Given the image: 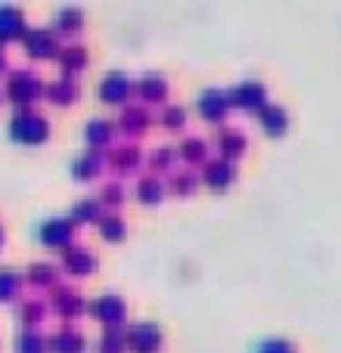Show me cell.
Masks as SVG:
<instances>
[{
	"mask_svg": "<svg viewBox=\"0 0 341 353\" xmlns=\"http://www.w3.org/2000/svg\"><path fill=\"white\" fill-rule=\"evenodd\" d=\"M10 137L16 143H22V146H41V143H47V137H50V124L43 121L41 115H35L31 109H22L12 115Z\"/></svg>",
	"mask_w": 341,
	"mask_h": 353,
	"instance_id": "cell-1",
	"label": "cell"
},
{
	"mask_svg": "<svg viewBox=\"0 0 341 353\" xmlns=\"http://www.w3.org/2000/svg\"><path fill=\"white\" fill-rule=\"evenodd\" d=\"M226 103L242 112H261L264 105H267V87H264L261 81H239V84L226 93Z\"/></svg>",
	"mask_w": 341,
	"mask_h": 353,
	"instance_id": "cell-2",
	"label": "cell"
},
{
	"mask_svg": "<svg viewBox=\"0 0 341 353\" xmlns=\"http://www.w3.org/2000/svg\"><path fill=\"white\" fill-rule=\"evenodd\" d=\"M41 93H43V84L35 72H12L10 81H6V97H10L16 105L35 103Z\"/></svg>",
	"mask_w": 341,
	"mask_h": 353,
	"instance_id": "cell-3",
	"label": "cell"
},
{
	"mask_svg": "<svg viewBox=\"0 0 341 353\" xmlns=\"http://www.w3.org/2000/svg\"><path fill=\"white\" fill-rule=\"evenodd\" d=\"M124 344L134 353H155L162 344V329L155 323H134L124 329Z\"/></svg>",
	"mask_w": 341,
	"mask_h": 353,
	"instance_id": "cell-4",
	"label": "cell"
},
{
	"mask_svg": "<svg viewBox=\"0 0 341 353\" xmlns=\"http://www.w3.org/2000/svg\"><path fill=\"white\" fill-rule=\"evenodd\" d=\"M72 220H43L37 226V239H41L47 248H72Z\"/></svg>",
	"mask_w": 341,
	"mask_h": 353,
	"instance_id": "cell-5",
	"label": "cell"
},
{
	"mask_svg": "<svg viewBox=\"0 0 341 353\" xmlns=\"http://www.w3.org/2000/svg\"><path fill=\"white\" fill-rule=\"evenodd\" d=\"M25 53L37 56V59H50V56H59V47H56V34L47 28H31L22 34Z\"/></svg>",
	"mask_w": 341,
	"mask_h": 353,
	"instance_id": "cell-6",
	"label": "cell"
},
{
	"mask_svg": "<svg viewBox=\"0 0 341 353\" xmlns=\"http://www.w3.org/2000/svg\"><path fill=\"white\" fill-rule=\"evenodd\" d=\"M90 313L99 323H106V329H118L124 319V301L115 298V294H106V298H99L97 304L90 307Z\"/></svg>",
	"mask_w": 341,
	"mask_h": 353,
	"instance_id": "cell-7",
	"label": "cell"
},
{
	"mask_svg": "<svg viewBox=\"0 0 341 353\" xmlns=\"http://www.w3.org/2000/svg\"><path fill=\"white\" fill-rule=\"evenodd\" d=\"M226 109H230V103H226V93L224 90H205L199 97V115L205 118V121H211V124L224 121Z\"/></svg>",
	"mask_w": 341,
	"mask_h": 353,
	"instance_id": "cell-8",
	"label": "cell"
},
{
	"mask_svg": "<svg viewBox=\"0 0 341 353\" xmlns=\"http://www.w3.org/2000/svg\"><path fill=\"white\" fill-rule=\"evenodd\" d=\"M25 34V19L19 6L10 3H0V43L6 41H16V37Z\"/></svg>",
	"mask_w": 341,
	"mask_h": 353,
	"instance_id": "cell-9",
	"label": "cell"
},
{
	"mask_svg": "<svg viewBox=\"0 0 341 353\" xmlns=\"http://www.w3.org/2000/svg\"><path fill=\"white\" fill-rule=\"evenodd\" d=\"M130 90H134V87H130V81L124 78L121 72H112V74H106L103 84H99V99L118 105V103H124V99L130 97Z\"/></svg>",
	"mask_w": 341,
	"mask_h": 353,
	"instance_id": "cell-10",
	"label": "cell"
},
{
	"mask_svg": "<svg viewBox=\"0 0 341 353\" xmlns=\"http://www.w3.org/2000/svg\"><path fill=\"white\" fill-rule=\"evenodd\" d=\"M62 267H66L68 276H90L97 270V257L87 248H68L66 257H62Z\"/></svg>",
	"mask_w": 341,
	"mask_h": 353,
	"instance_id": "cell-11",
	"label": "cell"
},
{
	"mask_svg": "<svg viewBox=\"0 0 341 353\" xmlns=\"http://www.w3.org/2000/svg\"><path fill=\"white\" fill-rule=\"evenodd\" d=\"M261 128H264V134L267 137H286V130H289V112L282 109V105H264L261 112Z\"/></svg>",
	"mask_w": 341,
	"mask_h": 353,
	"instance_id": "cell-12",
	"label": "cell"
},
{
	"mask_svg": "<svg viewBox=\"0 0 341 353\" xmlns=\"http://www.w3.org/2000/svg\"><path fill=\"white\" fill-rule=\"evenodd\" d=\"M47 350L53 353H84V338L75 329H59L47 338Z\"/></svg>",
	"mask_w": 341,
	"mask_h": 353,
	"instance_id": "cell-13",
	"label": "cell"
},
{
	"mask_svg": "<svg viewBox=\"0 0 341 353\" xmlns=\"http://www.w3.org/2000/svg\"><path fill=\"white\" fill-rule=\"evenodd\" d=\"M202 183H205L208 189H226L233 183V165L230 161H224V159H217V161H211V165L205 168V174H202Z\"/></svg>",
	"mask_w": 341,
	"mask_h": 353,
	"instance_id": "cell-14",
	"label": "cell"
},
{
	"mask_svg": "<svg viewBox=\"0 0 341 353\" xmlns=\"http://www.w3.org/2000/svg\"><path fill=\"white\" fill-rule=\"evenodd\" d=\"M137 93H140V99H146V103H162V99L168 97V81L162 78V74H146V78L137 84Z\"/></svg>",
	"mask_w": 341,
	"mask_h": 353,
	"instance_id": "cell-15",
	"label": "cell"
},
{
	"mask_svg": "<svg viewBox=\"0 0 341 353\" xmlns=\"http://www.w3.org/2000/svg\"><path fill=\"white\" fill-rule=\"evenodd\" d=\"M53 310L59 313L62 319H72V316H78V313L84 310V301H81L75 292H56V298H53Z\"/></svg>",
	"mask_w": 341,
	"mask_h": 353,
	"instance_id": "cell-16",
	"label": "cell"
},
{
	"mask_svg": "<svg viewBox=\"0 0 341 353\" xmlns=\"http://www.w3.org/2000/svg\"><path fill=\"white\" fill-rule=\"evenodd\" d=\"M217 146H220L224 161H233V159H239V155L245 152V137L239 134V130H224L220 140H217Z\"/></svg>",
	"mask_w": 341,
	"mask_h": 353,
	"instance_id": "cell-17",
	"label": "cell"
},
{
	"mask_svg": "<svg viewBox=\"0 0 341 353\" xmlns=\"http://www.w3.org/2000/svg\"><path fill=\"white\" fill-rule=\"evenodd\" d=\"M84 140H87V146H90L93 152H99V149L112 140V124L109 121H90L84 128Z\"/></svg>",
	"mask_w": 341,
	"mask_h": 353,
	"instance_id": "cell-18",
	"label": "cell"
},
{
	"mask_svg": "<svg viewBox=\"0 0 341 353\" xmlns=\"http://www.w3.org/2000/svg\"><path fill=\"white\" fill-rule=\"evenodd\" d=\"M59 65H62V72H66V78H72L75 72H81V68L87 65L84 47H66V50H59Z\"/></svg>",
	"mask_w": 341,
	"mask_h": 353,
	"instance_id": "cell-19",
	"label": "cell"
},
{
	"mask_svg": "<svg viewBox=\"0 0 341 353\" xmlns=\"http://www.w3.org/2000/svg\"><path fill=\"white\" fill-rule=\"evenodd\" d=\"M47 93H50V103H56V105H68L75 97H78V87H75V81H72V78H59V81H53V84L47 87Z\"/></svg>",
	"mask_w": 341,
	"mask_h": 353,
	"instance_id": "cell-20",
	"label": "cell"
},
{
	"mask_svg": "<svg viewBox=\"0 0 341 353\" xmlns=\"http://www.w3.org/2000/svg\"><path fill=\"white\" fill-rule=\"evenodd\" d=\"M162 192H165V186H162V180H155V176H143L140 186H137V199H140L143 205H159Z\"/></svg>",
	"mask_w": 341,
	"mask_h": 353,
	"instance_id": "cell-21",
	"label": "cell"
},
{
	"mask_svg": "<svg viewBox=\"0 0 341 353\" xmlns=\"http://www.w3.org/2000/svg\"><path fill=\"white\" fill-rule=\"evenodd\" d=\"M99 214H103V205H99V199H84L81 205H75L72 223H93V220H99Z\"/></svg>",
	"mask_w": 341,
	"mask_h": 353,
	"instance_id": "cell-22",
	"label": "cell"
},
{
	"mask_svg": "<svg viewBox=\"0 0 341 353\" xmlns=\"http://www.w3.org/2000/svg\"><path fill=\"white\" fill-rule=\"evenodd\" d=\"M99 165H103V155L90 149V152H84L78 161H75L72 171H75V176H81V180H90V176L99 171Z\"/></svg>",
	"mask_w": 341,
	"mask_h": 353,
	"instance_id": "cell-23",
	"label": "cell"
},
{
	"mask_svg": "<svg viewBox=\"0 0 341 353\" xmlns=\"http://www.w3.org/2000/svg\"><path fill=\"white\" fill-rule=\"evenodd\" d=\"M81 19H84V12H81L78 6H62V10L56 12V28L72 34V31L81 28Z\"/></svg>",
	"mask_w": 341,
	"mask_h": 353,
	"instance_id": "cell-24",
	"label": "cell"
},
{
	"mask_svg": "<svg viewBox=\"0 0 341 353\" xmlns=\"http://www.w3.org/2000/svg\"><path fill=\"white\" fill-rule=\"evenodd\" d=\"M146 124H149V115L143 109H128L121 115V128L128 130V134H143V130H146Z\"/></svg>",
	"mask_w": 341,
	"mask_h": 353,
	"instance_id": "cell-25",
	"label": "cell"
},
{
	"mask_svg": "<svg viewBox=\"0 0 341 353\" xmlns=\"http://www.w3.org/2000/svg\"><path fill=\"white\" fill-rule=\"evenodd\" d=\"M43 350H47V341L37 332H22L16 338V353H43Z\"/></svg>",
	"mask_w": 341,
	"mask_h": 353,
	"instance_id": "cell-26",
	"label": "cell"
},
{
	"mask_svg": "<svg viewBox=\"0 0 341 353\" xmlns=\"http://www.w3.org/2000/svg\"><path fill=\"white\" fill-rule=\"evenodd\" d=\"M28 282H31V285H41V288L53 285V282H56V270L50 267V263H35V267L28 270Z\"/></svg>",
	"mask_w": 341,
	"mask_h": 353,
	"instance_id": "cell-27",
	"label": "cell"
},
{
	"mask_svg": "<svg viewBox=\"0 0 341 353\" xmlns=\"http://www.w3.org/2000/svg\"><path fill=\"white\" fill-rule=\"evenodd\" d=\"M128 344H124V332L121 329H106L103 341H99V353H121Z\"/></svg>",
	"mask_w": 341,
	"mask_h": 353,
	"instance_id": "cell-28",
	"label": "cell"
},
{
	"mask_svg": "<svg viewBox=\"0 0 341 353\" xmlns=\"http://www.w3.org/2000/svg\"><path fill=\"white\" fill-rule=\"evenodd\" d=\"M205 149H208V146H205L202 140H186L180 149H177V155H180L183 161H189V165H195V161L205 159Z\"/></svg>",
	"mask_w": 341,
	"mask_h": 353,
	"instance_id": "cell-29",
	"label": "cell"
},
{
	"mask_svg": "<svg viewBox=\"0 0 341 353\" xmlns=\"http://www.w3.org/2000/svg\"><path fill=\"white\" fill-rule=\"evenodd\" d=\"M19 294V276L12 270H0V301H12Z\"/></svg>",
	"mask_w": 341,
	"mask_h": 353,
	"instance_id": "cell-30",
	"label": "cell"
},
{
	"mask_svg": "<svg viewBox=\"0 0 341 353\" xmlns=\"http://www.w3.org/2000/svg\"><path fill=\"white\" fill-rule=\"evenodd\" d=\"M112 161H115L118 171H134V168L140 165V155H137V149H134V146H124V149H118L115 159H112Z\"/></svg>",
	"mask_w": 341,
	"mask_h": 353,
	"instance_id": "cell-31",
	"label": "cell"
},
{
	"mask_svg": "<svg viewBox=\"0 0 341 353\" xmlns=\"http://www.w3.org/2000/svg\"><path fill=\"white\" fill-rule=\"evenodd\" d=\"M99 232H103V239H109V242H118V239H124V223L118 217H103L99 220Z\"/></svg>",
	"mask_w": 341,
	"mask_h": 353,
	"instance_id": "cell-32",
	"label": "cell"
},
{
	"mask_svg": "<svg viewBox=\"0 0 341 353\" xmlns=\"http://www.w3.org/2000/svg\"><path fill=\"white\" fill-rule=\"evenodd\" d=\"M251 353H295V347L286 338H267V341H261Z\"/></svg>",
	"mask_w": 341,
	"mask_h": 353,
	"instance_id": "cell-33",
	"label": "cell"
},
{
	"mask_svg": "<svg viewBox=\"0 0 341 353\" xmlns=\"http://www.w3.org/2000/svg\"><path fill=\"white\" fill-rule=\"evenodd\" d=\"M19 316H22L25 325H37V323H41V316H43V304H37V301H31V304H22Z\"/></svg>",
	"mask_w": 341,
	"mask_h": 353,
	"instance_id": "cell-34",
	"label": "cell"
},
{
	"mask_svg": "<svg viewBox=\"0 0 341 353\" xmlns=\"http://www.w3.org/2000/svg\"><path fill=\"white\" fill-rule=\"evenodd\" d=\"M121 195H124V189L118 186V183H112V186H106V189H103V199H99V205L118 208V205H121Z\"/></svg>",
	"mask_w": 341,
	"mask_h": 353,
	"instance_id": "cell-35",
	"label": "cell"
},
{
	"mask_svg": "<svg viewBox=\"0 0 341 353\" xmlns=\"http://www.w3.org/2000/svg\"><path fill=\"white\" fill-rule=\"evenodd\" d=\"M162 121H165V128H170V130H174V128H183V121H186V112H183L180 105H170Z\"/></svg>",
	"mask_w": 341,
	"mask_h": 353,
	"instance_id": "cell-36",
	"label": "cell"
},
{
	"mask_svg": "<svg viewBox=\"0 0 341 353\" xmlns=\"http://www.w3.org/2000/svg\"><path fill=\"white\" fill-rule=\"evenodd\" d=\"M195 176L193 174H180V176H174V180H170V186H174V192H180V195H186V192H193L195 189Z\"/></svg>",
	"mask_w": 341,
	"mask_h": 353,
	"instance_id": "cell-37",
	"label": "cell"
},
{
	"mask_svg": "<svg viewBox=\"0 0 341 353\" xmlns=\"http://www.w3.org/2000/svg\"><path fill=\"white\" fill-rule=\"evenodd\" d=\"M170 159H174V149H170V146H162L159 152H155V155H153V159H149V161H153L155 168H165Z\"/></svg>",
	"mask_w": 341,
	"mask_h": 353,
	"instance_id": "cell-38",
	"label": "cell"
},
{
	"mask_svg": "<svg viewBox=\"0 0 341 353\" xmlns=\"http://www.w3.org/2000/svg\"><path fill=\"white\" fill-rule=\"evenodd\" d=\"M3 68H6V56L0 53V74H3Z\"/></svg>",
	"mask_w": 341,
	"mask_h": 353,
	"instance_id": "cell-39",
	"label": "cell"
},
{
	"mask_svg": "<svg viewBox=\"0 0 341 353\" xmlns=\"http://www.w3.org/2000/svg\"><path fill=\"white\" fill-rule=\"evenodd\" d=\"M0 245H3V230H0Z\"/></svg>",
	"mask_w": 341,
	"mask_h": 353,
	"instance_id": "cell-40",
	"label": "cell"
},
{
	"mask_svg": "<svg viewBox=\"0 0 341 353\" xmlns=\"http://www.w3.org/2000/svg\"><path fill=\"white\" fill-rule=\"evenodd\" d=\"M0 99H3V97H0Z\"/></svg>",
	"mask_w": 341,
	"mask_h": 353,
	"instance_id": "cell-41",
	"label": "cell"
}]
</instances>
